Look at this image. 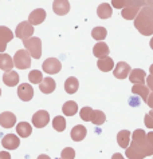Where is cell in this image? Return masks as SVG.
I'll use <instances>...</instances> for the list:
<instances>
[{"instance_id": "obj_22", "label": "cell", "mask_w": 153, "mask_h": 159, "mask_svg": "<svg viewBox=\"0 0 153 159\" xmlns=\"http://www.w3.org/2000/svg\"><path fill=\"white\" fill-rule=\"evenodd\" d=\"M132 92L134 95H137V96H140V98L144 100V102H146L148 98H149V87H145L144 84H134L133 88H132Z\"/></svg>"}, {"instance_id": "obj_26", "label": "cell", "mask_w": 153, "mask_h": 159, "mask_svg": "<svg viewBox=\"0 0 153 159\" xmlns=\"http://www.w3.org/2000/svg\"><path fill=\"white\" fill-rule=\"evenodd\" d=\"M111 7H110V4H107V3H102L98 6V10H97V14L98 16L101 17V19H109V17L111 16Z\"/></svg>"}, {"instance_id": "obj_25", "label": "cell", "mask_w": 153, "mask_h": 159, "mask_svg": "<svg viewBox=\"0 0 153 159\" xmlns=\"http://www.w3.org/2000/svg\"><path fill=\"white\" fill-rule=\"evenodd\" d=\"M78 87H79V82L78 79L74 78V76H70L66 79V83H65V90L67 94H75L78 91Z\"/></svg>"}, {"instance_id": "obj_13", "label": "cell", "mask_w": 153, "mask_h": 159, "mask_svg": "<svg viewBox=\"0 0 153 159\" xmlns=\"http://www.w3.org/2000/svg\"><path fill=\"white\" fill-rule=\"evenodd\" d=\"M44 19H46V11L43 8H37L30 14L28 16V21L32 25H38L40 23H43Z\"/></svg>"}, {"instance_id": "obj_29", "label": "cell", "mask_w": 153, "mask_h": 159, "mask_svg": "<svg viewBox=\"0 0 153 159\" xmlns=\"http://www.w3.org/2000/svg\"><path fill=\"white\" fill-rule=\"evenodd\" d=\"M13 39V34L12 31L8 27H4V25H0V40L4 43H8Z\"/></svg>"}, {"instance_id": "obj_32", "label": "cell", "mask_w": 153, "mask_h": 159, "mask_svg": "<svg viewBox=\"0 0 153 159\" xmlns=\"http://www.w3.org/2000/svg\"><path fill=\"white\" fill-rule=\"evenodd\" d=\"M106 35H107V31H106V28H103V27H96L91 31V36L98 42H102L103 39L106 38Z\"/></svg>"}, {"instance_id": "obj_28", "label": "cell", "mask_w": 153, "mask_h": 159, "mask_svg": "<svg viewBox=\"0 0 153 159\" xmlns=\"http://www.w3.org/2000/svg\"><path fill=\"white\" fill-rule=\"evenodd\" d=\"M90 122H91L93 125H96V126H101V125H103V123L106 122V116H105V114H103L102 111H100V110H94L91 120Z\"/></svg>"}, {"instance_id": "obj_9", "label": "cell", "mask_w": 153, "mask_h": 159, "mask_svg": "<svg viewBox=\"0 0 153 159\" xmlns=\"http://www.w3.org/2000/svg\"><path fill=\"white\" fill-rule=\"evenodd\" d=\"M2 144H3V147L7 150H16L20 144V139H19V136L15 134H7L3 136Z\"/></svg>"}, {"instance_id": "obj_17", "label": "cell", "mask_w": 153, "mask_h": 159, "mask_svg": "<svg viewBox=\"0 0 153 159\" xmlns=\"http://www.w3.org/2000/svg\"><path fill=\"white\" fill-rule=\"evenodd\" d=\"M140 11H141V7L126 6L122 10V12H121V15H122V17L124 19H126V20H133V19H136L138 14H140Z\"/></svg>"}, {"instance_id": "obj_5", "label": "cell", "mask_w": 153, "mask_h": 159, "mask_svg": "<svg viewBox=\"0 0 153 159\" xmlns=\"http://www.w3.org/2000/svg\"><path fill=\"white\" fill-rule=\"evenodd\" d=\"M32 34H34V25L30 21H22V23H19V25L16 27V31H15L16 38L22 39V40L32 38Z\"/></svg>"}, {"instance_id": "obj_7", "label": "cell", "mask_w": 153, "mask_h": 159, "mask_svg": "<svg viewBox=\"0 0 153 159\" xmlns=\"http://www.w3.org/2000/svg\"><path fill=\"white\" fill-rule=\"evenodd\" d=\"M42 68H43L44 72L52 75V74H58L61 71L62 64H61V61L58 59H55V58H48V59H46L43 61Z\"/></svg>"}, {"instance_id": "obj_24", "label": "cell", "mask_w": 153, "mask_h": 159, "mask_svg": "<svg viewBox=\"0 0 153 159\" xmlns=\"http://www.w3.org/2000/svg\"><path fill=\"white\" fill-rule=\"evenodd\" d=\"M97 66H98V68H100L101 71H103V72H109V71H111V70H114V61H113L111 58H109V56L100 59L98 60V63H97Z\"/></svg>"}, {"instance_id": "obj_12", "label": "cell", "mask_w": 153, "mask_h": 159, "mask_svg": "<svg viewBox=\"0 0 153 159\" xmlns=\"http://www.w3.org/2000/svg\"><path fill=\"white\" fill-rule=\"evenodd\" d=\"M129 80L133 84H144L146 82V74L141 68H134L129 75Z\"/></svg>"}, {"instance_id": "obj_44", "label": "cell", "mask_w": 153, "mask_h": 159, "mask_svg": "<svg viewBox=\"0 0 153 159\" xmlns=\"http://www.w3.org/2000/svg\"><path fill=\"white\" fill-rule=\"evenodd\" d=\"M149 44H151V48H152V50H153V38L151 39V43H149Z\"/></svg>"}, {"instance_id": "obj_33", "label": "cell", "mask_w": 153, "mask_h": 159, "mask_svg": "<svg viewBox=\"0 0 153 159\" xmlns=\"http://www.w3.org/2000/svg\"><path fill=\"white\" fill-rule=\"evenodd\" d=\"M93 112H94V110L91 107H83L79 111L81 119L85 120V122H90V120H91V116H93Z\"/></svg>"}, {"instance_id": "obj_27", "label": "cell", "mask_w": 153, "mask_h": 159, "mask_svg": "<svg viewBox=\"0 0 153 159\" xmlns=\"http://www.w3.org/2000/svg\"><path fill=\"white\" fill-rule=\"evenodd\" d=\"M62 110H63V114L66 116H74L76 111H78V104L73 100H69L63 104V108Z\"/></svg>"}, {"instance_id": "obj_2", "label": "cell", "mask_w": 153, "mask_h": 159, "mask_svg": "<svg viewBox=\"0 0 153 159\" xmlns=\"http://www.w3.org/2000/svg\"><path fill=\"white\" fill-rule=\"evenodd\" d=\"M134 27L137 31L145 36L153 35V8L152 7H142L140 14L134 19Z\"/></svg>"}, {"instance_id": "obj_47", "label": "cell", "mask_w": 153, "mask_h": 159, "mask_svg": "<svg viewBox=\"0 0 153 159\" xmlns=\"http://www.w3.org/2000/svg\"><path fill=\"white\" fill-rule=\"evenodd\" d=\"M57 159H62V158H57Z\"/></svg>"}, {"instance_id": "obj_34", "label": "cell", "mask_w": 153, "mask_h": 159, "mask_svg": "<svg viewBox=\"0 0 153 159\" xmlns=\"http://www.w3.org/2000/svg\"><path fill=\"white\" fill-rule=\"evenodd\" d=\"M75 157V151L71 147H66L62 150V159H74Z\"/></svg>"}, {"instance_id": "obj_14", "label": "cell", "mask_w": 153, "mask_h": 159, "mask_svg": "<svg viewBox=\"0 0 153 159\" xmlns=\"http://www.w3.org/2000/svg\"><path fill=\"white\" fill-rule=\"evenodd\" d=\"M16 123V116L12 112H3L0 114V126L4 129H11Z\"/></svg>"}, {"instance_id": "obj_16", "label": "cell", "mask_w": 153, "mask_h": 159, "mask_svg": "<svg viewBox=\"0 0 153 159\" xmlns=\"http://www.w3.org/2000/svg\"><path fill=\"white\" fill-rule=\"evenodd\" d=\"M109 52H110L109 47H107V44L103 43V42H98L96 46H94V48H93L94 56H96V58H100V59L106 58V56L109 55Z\"/></svg>"}, {"instance_id": "obj_10", "label": "cell", "mask_w": 153, "mask_h": 159, "mask_svg": "<svg viewBox=\"0 0 153 159\" xmlns=\"http://www.w3.org/2000/svg\"><path fill=\"white\" fill-rule=\"evenodd\" d=\"M132 70H130V66L125 61H118L116 64V68L113 70V74L117 79H126V76H129Z\"/></svg>"}, {"instance_id": "obj_45", "label": "cell", "mask_w": 153, "mask_h": 159, "mask_svg": "<svg viewBox=\"0 0 153 159\" xmlns=\"http://www.w3.org/2000/svg\"><path fill=\"white\" fill-rule=\"evenodd\" d=\"M149 71H151V75H153V64L151 66V68H149Z\"/></svg>"}, {"instance_id": "obj_43", "label": "cell", "mask_w": 153, "mask_h": 159, "mask_svg": "<svg viewBox=\"0 0 153 159\" xmlns=\"http://www.w3.org/2000/svg\"><path fill=\"white\" fill-rule=\"evenodd\" d=\"M38 159H51V158L48 157V155H44V154H43V155H39Z\"/></svg>"}, {"instance_id": "obj_37", "label": "cell", "mask_w": 153, "mask_h": 159, "mask_svg": "<svg viewBox=\"0 0 153 159\" xmlns=\"http://www.w3.org/2000/svg\"><path fill=\"white\" fill-rule=\"evenodd\" d=\"M128 6H137V7H145L146 0H128Z\"/></svg>"}, {"instance_id": "obj_15", "label": "cell", "mask_w": 153, "mask_h": 159, "mask_svg": "<svg viewBox=\"0 0 153 159\" xmlns=\"http://www.w3.org/2000/svg\"><path fill=\"white\" fill-rule=\"evenodd\" d=\"M86 134H87L86 127H83L82 125H76V126L73 127V130H71L70 136H71L73 140H75V142H81V140L85 139Z\"/></svg>"}, {"instance_id": "obj_30", "label": "cell", "mask_w": 153, "mask_h": 159, "mask_svg": "<svg viewBox=\"0 0 153 159\" xmlns=\"http://www.w3.org/2000/svg\"><path fill=\"white\" fill-rule=\"evenodd\" d=\"M52 127L57 131H65L66 130V119L63 116L58 115L52 119Z\"/></svg>"}, {"instance_id": "obj_35", "label": "cell", "mask_w": 153, "mask_h": 159, "mask_svg": "<svg viewBox=\"0 0 153 159\" xmlns=\"http://www.w3.org/2000/svg\"><path fill=\"white\" fill-rule=\"evenodd\" d=\"M111 6L117 10H124L128 6V0H111Z\"/></svg>"}, {"instance_id": "obj_6", "label": "cell", "mask_w": 153, "mask_h": 159, "mask_svg": "<svg viewBox=\"0 0 153 159\" xmlns=\"http://www.w3.org/2000/svg\"><path fill=\"white\" fill-rule=\"evenodd\" d=\"M48 122H50V115H48V112L44 111V110H40V111L35 112L32 116V125L37 127V129L46 127L48 125Z\"/></svg>"}, {"instance_id": "obj_4", "label": "cell", "mask_w": 153, "mask_h": 159, "mask_svg": "<svg viewBox=\"0 0 153 159\" xmlns=\"http://www.w3.org/2000/svg\"><path fill=\"white\" fill-rule=\"evenodd\" d=\"M31 54L27 50H19L13 56V63H15V67L19 70H26L30 68L31 66Z\"/></svg>"}, {"instance_id": "obj_38", "label": "cell", "mask_w": 153, "mask_h": 159, "mask_svg": "<svg viewBox=\"0 0 153 159\" xmlns=\"http://www.w3.org/2000/svg\"><path fill=\"white\" fill-rule=\"evenodd\" d=\"M146 83H148V87H149V90L153 91V75H149V76L146 78Z\"/></svg>"}, {"instance_id": "obj_19", "label": "cell", "mask_w": 153, "mask_h": 159, "mask_svg": "<svg viewBox=\"0 0 153 159\" xmlns=\"http://www.w3.org/2000/svg\"><path fill=\"white\" fill-rule=\"evenodd\" d=\"M19 80H20V78L16 71L4 72V75H3V82H4V84L8 87H13V86L19 84Z\"/></svg>"}, {"instance_id": "obj_21", "label": "cell", "mask_w": 153, "mask_h": 159, "mask_svg": "<svg viewBox=\"0 0 153 159\" xmlns=\"http://www.w3.org/2000/svg\"><path fill=\"white\" fill-rule=\"evenodd\" d=\"M117 142H118L120 147L126 150L129 147V144H130V131L121 130L118 134H117Z\"/></svg>"}, {"instance_id": "obj_31", "label": "cell", "mask_w": 153, "mask_h": 159, "mask_svg": "<svg viewBox=\"0 0 153 159\" xmlns=\"http://www.w3.org/2000/svg\"><path fill=\"white\" fill-rule=\"evenodd\" d=\"M28 79L32 84H40L44 78L42 75V71H39V70H32V71L28 74Z\"/></svg>"}, {"instance_id": "obj_39", "label": "cell", "mask_w": 153, "mask_h": 159, "mask_svg": "<svg viewBox=\"0 0 153 159\" xmlns=\"http://www.w3.org/2000/svg\"><path fill=\"white\" fill-rule=\"evenodd\" d=\"M0 159H11V154H8L7 151L0 152Z\"/></svg>"}, {"instance_id": "obj_11", "label": "cell", "mask_w": 153, "mask_h": 159, "mask_svg": "<svg viewBox=\"0 0 153 159\" xmlns=\"http://www.w3.org/2000/svg\"><path fill=\"white\" fill-rule=\"evenodd\" d=\"M52 10L57 15L59 16H63L67 15L70 11V4H69V0H54V4H52Z\"/></svg>"}, {"instance_id": "obj_20", "label": "cell", "mask_w": 153, "mask_h": 159, "mask_svg": "<svg viewBox=\"0 0 153 159\" xmlns=\"http://www.w3.org/2000/svg\"><path fill=\"white\" fill-rule=\"evenodd\" d=\"M55 87H57L55 80L51 78H44L43 82L39 84V88L43 94H51V92L55 91Z\"/></svg>"}, {"instance_id": "obj_8", "label": "cell", "mask_w": 153, "mask_h": 159, "mask_svg": "<svg viewBox=\"0 0 153 159\" xmlns=\"http://www.w3.org/2000/svg\"><path fill=\"white\" fill-rule=\"evenodd\" d=\"M17 96L23 102H30L34 98V88L28 83H22L17 87Z\"/></svg>"}, {"instance_id": "obj_1", "label": "cell", "mask_w": 153, "mask_h": 159, "mask_svg": "<svg viewBox=\"0 0 153 159\" xmlns=\"http://www.w3.org/2000/svg\"><path fill=\"white\" fill-rule=\"evenodd\" d=\"M126 158L144 159L153 155V132H146L137 129L132 135V143L126 148Z\"/></svg>"}, {"instance_id": "obj_23", "label": "cell", "mask_w": 153, "mask_h": 159, "mask_svg": "<svg viewBox=\"0 0 153 159\" xmlns=\"http://www.w3.org/2000/svg\"><path fill=\"white\" fill-rule=\"evenodd\" d=\"M16 132L20 138H28L31 135V132H32V127L27 122H20L19 125L16 126Z\"/></svg>"}, {"instance_id": "obj_36", "label": "cell", "mask_w": 153, "mask_h": 159, "mask_svg": "<svg viewBox=\"0 0 153 159\" xmlns=\"http://www.w3.org/2000/svg\"><path fill=\"white\" fill-rule=\"evenodd\" d=\"M144 122H145V126L148 127V129H152L153 130V110H152V111H149L145 115Z\"/></svg>"}, {"instance_id": "obj_40", "label": "cell", "mask_w": 153, "mask_h": 159, "mask_svg": "<svg viewBox=\"0 0 153 159\" xmlns=\"http://www.w3.org/2000/svg\"><path fill=\"white\" fill-rule=\"evenodd\" d=\"M146 103H148V106H149V107H151V108L153 110V92H152V94L149 95V98H148Z\"/></svg>"}, {"instance_id": "obj_3", "label": "cell", "mask_w": 153, "mask_h": 159, "mask_svg": "<svg viewBox=\"0 0 153 159\" xmlns=\"http://www.w3.org/2000/svg\"><path fill=\"white\" fill-rule=\"evenodd\" d=\"M23 46L30 52L31 56L35 59H39L42 56V42L39 38H30L23 40Z\"/></svg>"}, {"instance_id": "obj_46", "label": "cell", "mask_w": 153, "mask_h": 159, "mask_svg": "<svg viewBox=\"0 0 153 159\" xmlns=\"http://www.w3.org/2000/svg\"><path fill=\"white\" fill-rule=\"evenodd\" d=\"M0 96H2V88H0Z\"/></svg>"}, {"instance_id": "obj_42", "label": "cell", "mask_w": 153, "mask_h": 159, "mask_svg": "<svg viewBox=\"0 0 153 159\" xmlns=\"http://www.w3.org/2000/svg\"><path fill=\"white\" fill-rule=\"evenodd\" d=\"M111 159H125V158L122 157V154L116 152V154H113V157H111Z\"/></svg>"}, {"instance_id": "obj_18", "label": "cell", "mask_w": 153, "mask_h": 159, "mask_svg": "<svg viewBox=\"0 0 153 159\" xmlns=\"http://www.w3.org/2000/svg\"><path fill=\"white\" fill-rule=\"evenodd\" d=\"M13 66H15V63H13V59L11 58L8 54H0V68L3 70L4 72H10L12 71Z\"/></svg>"}, {"instance_id": "obj_41", "label": "cell", "mask_w": 153, "mask_h": 159, "mask_svg": "<svg viewBox=\"0 0 153 159\" xmlns=\"http://www.w3.org/2000/svg\"><path fill=\"white\" fill-rule=\"evenodd\" d=\"M6 48H7V43H4V42L0 40V52L3 54V52L6 51Z\"/></svg>"}]
</instances>
